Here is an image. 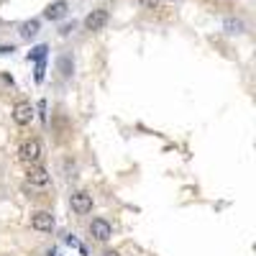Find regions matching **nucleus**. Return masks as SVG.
<instances>
[{"instance_id":"f257e3e1","label":"nucleus","mask_w":256,"mask_h":256,"mask_svg":"<svg viewBox=\"0 0 256 256\" xmlns=\"http://www.w3.org/2000/svg\"><path fill=\"white\" fill-rule=\"evenodd\" d=\"M18 159L24 162V164H38V159H41V144L36 141V138H28V141H24L20 144V148H18Z\"/></svg>"},{"instance_id":"f03ea898","label":"nucleus","mask_w":256,"mask_h":256,"mask_svg":"<svg viewBox=\"0 0 256 256\" xmlns=\"http://www.w3.org/2000/svg\"><path fill=\"white\" fill-rule=\"evenodd\" d=\"M31 226H34V230L52 233L54 230V216H52V212H46V210H38V212H34V216H31Z\"/></svg>"},{"instance_id":"7ed1b4c3","label":"nucleus","mask_w":256,"mask_h":256,"mask_svg":"<svg viewBox=\"0 0 256 256\" xmlns=\"http://www.w3.org/2000/svg\"><path fill=\"white\" fill-rule=\"evenodd\" d=\"M70 202H72V210L80 212V216H88V212L92 210V195L90 192H74Z\"/></svg>"},{"instance_id":"20e7f679","label":"nucleus","mask_w":256,"mask_h":256,"mask_svg":"<svg viewBox=\"0 0 256 256\" xmlns=\"http://www.w3.org/2000/svg\"><path fill=\"white\" fill-rule=\"evenodd\" d=\"M105 24H108V10H102V8L92 10L88 18H84V28L88 31H102Z\"/></svg>"},{"instance_id":"39448f33","label":"nucleus","mask_w":256,"mask_h":256,"mask_svg":"<svg viewBox=\"0 0 256 256\" xmlns=\"http://www.w3.org/2000/svg\"><path fill=\"white\" fill-rule=\"evenodd\" d=\"M90 233H92V238H98V241H108L113 236V226L105 218H95L92 226H90Z\"/></svg>"},{"instance_id":"423d86ee","label":"nucleus","mask_w":256,"mask_h":256,"mask_svg":"<svg viewBox=\"0 0 256 256\" xmlns=\"http://www.w3.org/2000/svg\"><path fill=\"white\" fill-rule=\"evenodd\" d=\"M13 120L18 126H28L34 120V105L31 102H18L13 108Z\"/></svg>"},{"instance_id":"0eeeda50","label":"nucleus","mask_w":256,"mask_h":256,"mask_svg":"<svg viewBox=\"0 0 256 256\" xmlns=\"http://www.w3.org/2000/svg\"><path fill=\"white\" fill-rule=\"evenodd\" d=\"M26 180L31 182V184H38V187H46L49 182H52V177H49V172L44 166H28V174H26Z\"/></svg>"},{"instance_id":"6e6552de","label":"nucleus","mask_w":256,"mask_h":256,"mask_svg":"<svg viewBox=\"0 0 256 256\" xmlns=\"http://www.w3.org/2000/svg\"><path fill=\"white\" fill-rule=\"evenodd\" d=\"M67 10H70L67 0H56V3H49V6H46L44 18H49V20H62L64 16H67Z\"/></svg>"},{"instance_id":"1a4fd4ad","label":"nucleus","mask_w":256,"mask_h":256,"mask_svg":"<svg viewBox=\"0 0 256 256\" xmlns=\"http://www.w3.org/2000/svg\"><path fill=\"white\" fill-rule=\"evenodd\" d=\"M38 28H41V24L36 18H31V20H26V24L20 26V36H24V38H34L38 34Z\"/></svg>"},{"instance_id":"9d476101","label":"nucleus","mask_w":256,"mask_h":256,"mask_svg":"<svg viewBox=\"0 0 256 256\" xmlns=\"http://www.w3.org/2000/svg\"><path fill=\"white\" fill-rule=\"evenodd\" d=\"M226 31L228 34H241L244 31V20H238V18H226Z\"/></svg>"},{"instance_id":"9b49d317","label":"nucleus","mask_w":256,"mask_h":256,"mask_svg":"<svg viewBox=\"0 0 256 256\" xmlns=\"http://www.w3.org/2000/svg\"><path fill=\"white\" fill-rule=\"evenodd\" d=\"M46 46L41 44V46H36V49H31V54H28V62H41V59H46Z\"/></svg>"},{"instance_id":"f8f14e48","label":"nucleus","mask_w":256,"mask_h":256,"mask_svg":"<svg viewBox=\"0 0 256 256\" xmlns=\"http://www.w3.org/2000/svg\"><path fill=\"white\" fill-rule=\"evenodd\" d=\"M59 70H62V74H64V77H70V74H72L74 64L70 62V56H62V59H59Z\"/></svg>"},{"instance_id":"ddd939ff","label":"nucleus","mask_w":256,"mask_h":256,"mask_svg":"<svg viewBox=\"0 0 256 256\" xmlns=\"http://www.w3.org/2000/svg\"><path fill=\"white\" fill-rule=\"evenodd\" d=\"M44 72H46V64H44V59H41V62L36 64V82L44 80Z\"/></svg>"},{"instance_id":"4468645a","label":"nucleus","mask_w":256,"mask_h":256,"mask_svg":"<svg viewBox=\"0 0 256 256\" xmlns=\"http://www.w3.org/2000/svg\"><path fill=\"white\" fill-rule=\"evenodd\" d=\"M72 28H74V20H72V24H67V26H62V31H59V34H62V36H67Z\"/></svg>"},{"instance_id":"2eb2a0df","label":"nucleus","mask_w":256,"mask_h":256,"mask_svg":"<svg viewBox=\"0 0 256 256\" xmlns=\"http://www.w3.org/2000/svg\"><path fill=\"white\" fill-rule=\"evenodd\" d=\"M102 256H120V254H118V251H105Z\"/></svg>"}]
</instances>
